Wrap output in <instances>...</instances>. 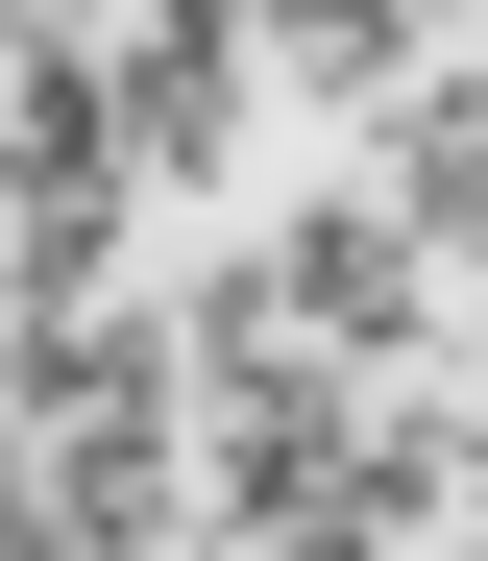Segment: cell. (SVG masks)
Wrapping results in <instances>:
<instances>
[{
	"instance_id": "cell-7",
	"label": "cell",
	"mask_w": 488,
	"mask_h": 561,
	"mask_svg": "<svg viewBox=\"0 0 488 561\" xmlns=\"http://www.w3.org/2000/svg\"><path fill=\"white\" fill-rule=\"evenodd\" d=\"M0 171H123V49H0Z\"/></svg>"
},
{
	"instance_id": "cell-4",
	"label": "cell",
	"mask_w": 488,
	"mask_h": 561,
	"mask_svg": "<svg viewBox=\"0 0 488 561\" xmlns=\"http://www.w3.org/2000/svg\"><path fill=\"white\" fill-rule=\"evenodd\" d=\"M25 513H49V537H98V561H171L220 489H195V439H25Z\"/></svg>"
},
{
	"instance_id": "cell-3",
	"label": "cell",
	"mask_w": 488,
	"mask_h": 561,
	"mask_svg": "<svg viewBox=\"0 0 488 561\" xmlns=\"http://www.w3.org/2000/svg\"><path fill=\"white\" fill-rule=\"evenodd\" d=\"M25 439H195V318L171 342L123 294H98V318H25Z\"/></svg>"
},
{
	"instance_id": "cell-1",
	"label": "cell",
	"mask_w": 488,
	"mask_h": 561,
	"mask_svg": "<svg viewBox=\"0 0 488 561\" xmlns=\"http://www.w3.org/2000/svg\"><path fill=\"white\" fill-rule=\"evenodd\" d=\"M366 391H390V366H342V342H269V294L220 268V294H195V489H220V537L342 513V489H366Z\"/></svg>"
},
{
	"instance_id": "cell-5",
	"label": "cell",
	"mask_w": 488,
	"mask_h": 561,
	"mask_svg": "<svg viewBox=\"0 0 488 561\" xmlns=\"http://www.w3.org/2000/svg\"><path fill=\"white\" fill-rule=\"evenodd\" d=\"M366 171L416 196V244H440V268H488V73H464V49H440L390 123H366Z\"/></svg>"
},
{
	"instance_id": "cell-8",
	"label": "cell",
	"mask_w": 488,
	"mask_h": 561,
	"mask_svg": "<svg viewBox=\"0 0 488 561\" xmlns=\"http://www.w3.org/2000/svg\"><path fill=\"white\" fill-rule=\"evenodd\" d=\"M464 561H488V439H464Z\"/></svg>"
},
{
	"instance_id": "cell-6",
	"label": "cell",
	"mask_w": 488,
	"mask_h": 561,
	"mask_svg": "<svg viewBox=\"0 0 488 561\" xmlns=\"http://www.w3.org/2000/svg\"><path fill=\"white\" fill-rule=\"evenodd\" d=\"M123 196H147V171H0V294L98 318V294H123Z\"/></svg>"
},
{
	"instance_id": "cell-2",
	"label": "cell",
	"mask_w": 488,
	"mask_h": 561,
	"mask_svg": "<svg viewBox=\"0 0 488 561\" xmlns=\"http://www.w3.org/2000/svg\"><path fill=\"white\" fill-rule=\"evenodd\" d=\"M245 294H269V342L440 366V244H416V196H390V171H318V196H269V220H245Z\"/></svg>"
}]
</instances>
